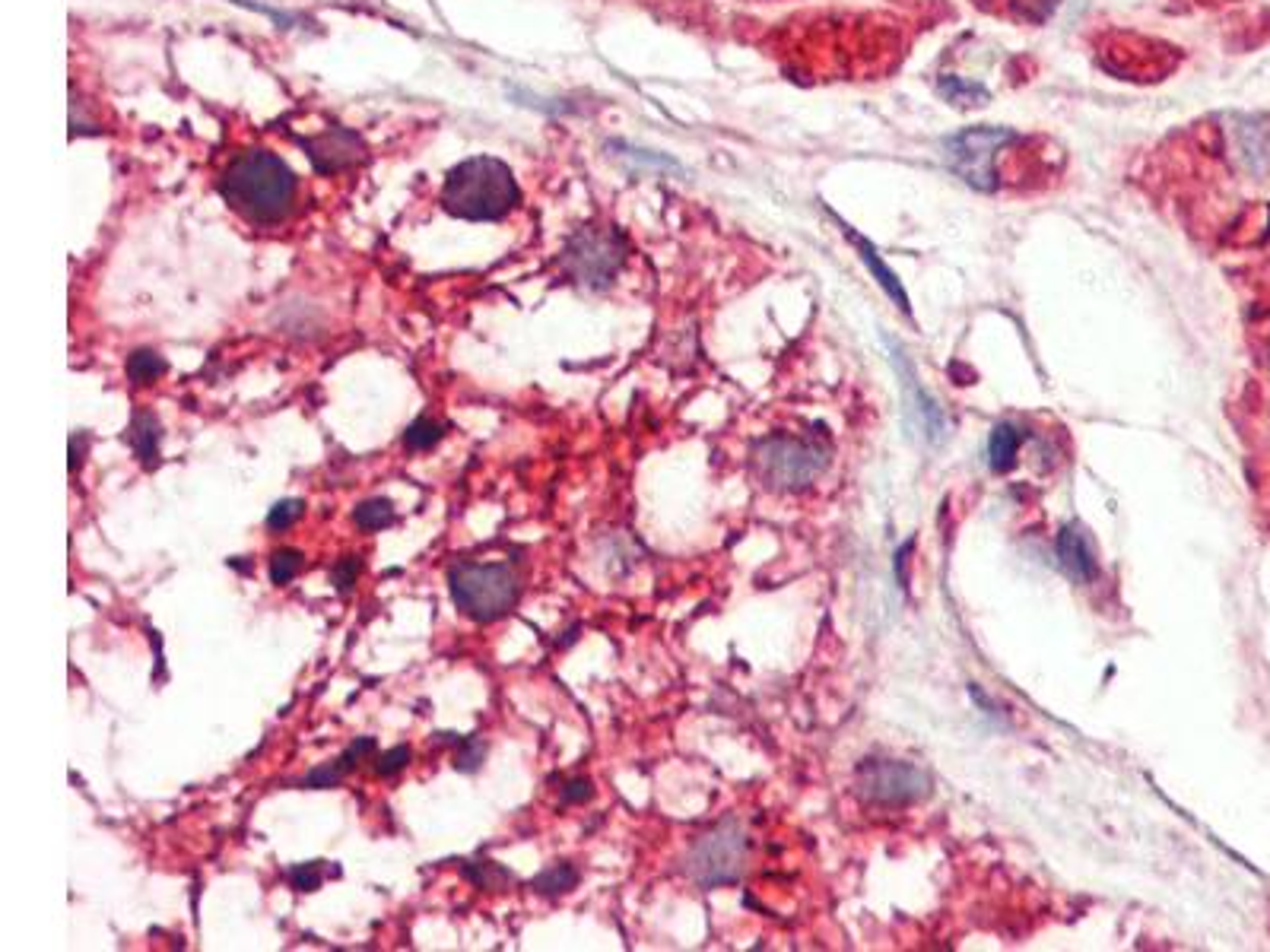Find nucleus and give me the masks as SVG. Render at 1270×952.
<instances>
[{"label": "nucleus", "mask_w": 1270, "mask_h": 952, "mask_svg": "<svg viewBox=\"0 0 1270 952\" xmlns=\"http://www.w3.org/2000/svg\"><path fill=\"white\" fill-rule=\"evenodd\" d=\"M216 188L223 201L252 226H280L296 210V172L270 150L236 153Z\"/></svg>", "instance_id": "nucleus-1"}, {"label": "nucleus", "mask_w": 1270, "mask_h": 952, "mask_svg": "<svg viewBox=\"0 0 1270 952\" xmlns=\"http://www.w3.org/2000/svg\"><path fill=\"white\" fill-rule=\"evenodd\" d=\"M439 201L445 213L467 223H499L521 204V188L508 163L496 156H470L448 168Z\"/></svg>", "instance_id": "nucleus-2"}, {"label": "nucleus", "mask_w": 1270, "mask_h": 952, "mask_svg": "<svg viewBox=\"0 0 1270 952\" xmlns=\"http://www.w3.org/2000/svg\"><path fill=\"white\" fill-rule=\"evenodd\" d=\"M448 587L455 607L473 622L503 620L521 600V579L506 562H455Z\"/></svg>", "instance_id": "nucleus-3"}, {"label": "nucleus", "mask_w": 1270, "mask_h": 952, "mask_svg": "<svg viewBox=\"0 0 1270 952\" xmlns=\"http://www.w3.org/2000/svg\"><path fill=\"white\" fill-rule=\"evenodd\" d=\"M630 245L613 226H582L569 236L566 249L559 254L562 274L569 283L588 292H600L613 287L626 264Z\"/></svg>", "instance_id": "nucleus-4"}, {"label": "nucleus", "mask_w": 1270, "mask_h": 952, "mask_svg": "<svg viewBox=\"0 0 1270 952\" xmlns=\"http://www.w3.org/2000/svg\"><path fill=\"white\" fill-rule=\"evenodd\" d=\"M750 858V841L747 828L737 820H721L719 826L702 832L693 848L683 858V873L699 886V889H719V886H734L740 883Z\"/></svg>", "instance_id": "nucleus-5"}, {"label": "nucleus", "mask_w": 1270, "mask_h": 952, "mask_svg": "<svg viewBox=\"0 0 1270 952\" xmlns=\"http://www.w3.org/2000/svg\"><path fill=\"white\" fill-rule=\"evenodd\" d=\"M753 467L769 490L795 493L810 486L829 467V448L813 439L769 435L753 445Z\"/></svg>", "instance_id": "nucleus-6"}, {"label": "nucleus", "mask_w": 1270, "mask_h": 952, "mask_svg": "<svg viewBox=\"0 0 1270 952\" xmlns=\"http://www.w3.org/2000/svg\"><path fill=\"white\" fill-rule=\"evenodd\" d=\"M1014 140L1016 134L1007 127H966V130L940 140V160L975 191H994L998 188V156Z\"/></svg>", "instance_id": "nucleus-7"}, {"label": "nucleus", "mask_w": 1270, "mask_h": 952, "mask_svg": "<svg viewBox=\"0 0 1270 952\" xmlns=\"http://www.w3.org/2000/svg\"><path fill=\"white\" fill-rule=\"evenodd\" d=\"M854 790L884 807H905L918 803L931 794V778L918 765L896 762V759H864L854 772Z\"/></svg>", "instance_id": "nucleus-8"}, {"label": "nucleus", "mask_w": 1270, "mask_h": 952, "mask_svg": "<svg viewBox=\"0 0 1270 952\" xmlns=\"http://www.w3.org/2000/svg\"><path fill=\"white\" fill-rule=\"evenodd\" d=\"M1227 153L1232 166L1252 178L1270 175V118L1261 115H1227L1223 122Z\"/></svg>", "instance_id": "nucleus-9"}, {"label": "nucleus", "mask_w": 1270, "mask_h": 952, "mask_svg": "<svg viewBox=\"0 0 1270 952\" xmlns=\"http://www.w3.org/2000/svg\"><path fill=\"white\" fill-rule=\"evenodd\" d=\"M887 346L889 356H892V366H896V375L902 378V391H905V407H909V414L918 419L925 439L937 445V442L943 439V432H947V416L937 407V401H934L931 394L922 388V381H918V375H915V366L909 363L905 350H902L896 340H889V337Z\"/></svg>", "instance_id": "nucleus-10"}, {"label": "nucleus", "mask_w": 1270, "mask_h": 952, "mask_svg": "<svg viewBox=\"0 0 1270 952\" xmlns=\"http://www.w3.org/2000/svg\"><path fill=\"white\" fill-rule=\"evenodd\" d=\"M302 147L312 156L315 168L325 172V175L343 172V168L356 166L363 160V140L353 130H343V127H331V130H325L318 137H308Z\"/></svg>", "instance_id": "nucleus-11"}, {"label": "nucleus", "mask_w": 1270, "mask_h": 952, "mask_svg": "<svg viewBox=\"0 0 1270 952\" xmlns=\"http://www.w3.org/2000/svg\"><path fill=\"white\" fill-rule=\"evenodd\" d=\"M1058 562L1064 569V575L1077 584H1090L1100 575V566H1096V553L1090 546L1087 534L1080 531V524H1067L1058 534Z\"/></svg>", "instance_id": "nucleus-12"}, {"label": "nucleus", "mask_w": 1270, "mask_h": 952, "mask_svg": "<svg viewBox=\"0 0 1270 952\" xmlns=\"http://www.w3.org/2000/svg\"><path fill=\"white\" fill-rule=\"evenodd\" d=\"M125 442L130 445L134 457L140 460L143 470H156L163 464V422L153 410H137L125 432Z\"/></svg>", "instance_id": "nucleus-13"}, {"label": "nucleus", "mask_w": 1270, "mask_h": 952, "mask_svg": "<svg viewBox=\"0 0 1270 952\" xmlns=\"http://www.w3.org/2000/svg\"><path fill=\"white\" fill-rule=\"evenodd\" d=\"M839 223H842V219H839ZM842 232H846L848 239H851V245L858 249V254H861V261H864V267H867V270L874 274V280L880 283V290L887 292L889 299H892V302H896V305H899V308H902L905 315H912V305H909V295H905V290H902V283H899V277H896V274H892V270H889V267H887V261L880 257V251L874 249V245H871L867 239H861V236H858V232H854L851 226H846V223H842Z\"/></svg>", "instance_id": "nucleus-14"}, {"label": "nucleus", "mask_w": 1270, "mask_h": 952, "mask_svg": "<svg viewBox=\"0 0 1270 952\" xmlns=\"http://www.w3.org/2000/svg\"><path fill=\"white\" fill-rule=\"evenodd\" d=\"M1023 439H1026V429H1019L1014 422H998L991 429V439H988V464L994 473H1007L1019 457L1023 448Z\"/></svg>", "instance_id": "nucleus-15"}, {"label": "nucleus", "mask_w": 1270, "mask_h": 952, "mask_svg": "<svg viewBox=\"0 0 1270 952\" xmlns=\"http://www.w3.org/2000/svg\"><path fill=\"white\" fill-rule=\"evenodd\" d=\"M579 879H582V873L572 867L569 861H556V864H550L547 870H541V873L531 879V889H534L537 896H544V899H559V896L572 892V889L579 886Z\"/></svg>", "instance_id": "nucleus-16"}, {"label": "nucleus", "mask_w": 1270, "mask_h": 952, "mask_svg": "<svg viewBox=\"0 0 1270 952\" xmlns=\"http://www.w3.org/2000/svg\"><path fill=\"white\" fill-rule=\"evenodd\" d=\"M461 873H465L467 883H473L477 889H486V892H506L508 886L515 883L511 870L496 864V861H486V858L483 861H465Z\"/></svg>", "instance_id": "nucleus-17"}, {"label": "nucleus", "mask_w": 1270, "mask_h": 952, "mask_svg": "<svg viewBox=\"0 0 1270 952\" xmlns=\"http://www.w3.org/2000/svg\"><path fill=\"white\" fill-rule=\"evenodd\" d=\"M394 502L391 498H366V502H359L356 508H353V521H356V528L359 531H366V534H376V531H384V528H391L394 524Z\"/></svg>", "instance_id": "nucleus-18"}, {"label": "nucleus", "mask_w": 1270, "mask_h": 952, "mask_svg": "<svg viewBox=\"0 0 1270 952\" xmlns=\"http://www.w3.org/2000/svg\"><path fill=\"white\" fill-rule=\"evenodd\" d=\"M127 378H130V384H156L163 375L169 372V363L156 353V350H137V353H130L127 356Z\"/></svg>", "instance_id": "nucleus-19"}, {"label": "nucleus", "mask_w": 1270, "mask_h": 952, "mask_svg": "<svg viewBox=\"0 0 1270 952\" xmlns=\"http://www.w3.org/2000/svg\"><path fill=\"white\" fill-rule=\"evenodd\" d=\"M445 432H448L445 422H439L432 416H417L404 432V448L407 452H432L445 439Z\"/></svg>", "instance_id": "nucleus-20"}, {"label": "nucleus", "mask_w": 1270, "mask_h": 952, "mask_svg": "<svg viewBox=\"0 0 1270 952\" xmlns=\"http://www.w3.org/2000/svg\"><path fill=\"white\" fill-rule=\"evenodd\" d=\"M302 569H305V556H302L299 549H290V546H287V549H277V553L270 556L267 575H270V584L283 587V584L296 581Z\"/></svg>", "instance_id": "nucleus-21"}, {"label": "nucleus", "mask_w": 1270, "mask_h": 952, "mask_svg": "<svg viewBox=\"0 0 1270 952\" xmlns=\"http://www.w3.org/2000/svg\"><path fill=\"white\" fill-rule=\"evenodd\" d=\"M483 762H486V740H483V737L470 734V737H465L461 744L455 746V762H452V765H455L458 772L473 775V772L483 769Z\"/></svg>", "instance_id": "nucleus-22"}, {"label": "nucleus", "mask_w": 1270, "mask_h": 952, "mask_svg": "<svg viewBox=\"0 0 1270 952\" xmlns=\"http://www.w3.org/2000/svg\"><path fill=\"white\" fill-rule=\"evenodd\" d=\"M940 96H947V102H956V105H978L988 99V89L981 84H966L960 77H943Z\"/></svg>", "instance_id": "nucleus-23"}, {"label": "nucleus", "mask_w": 1270, "mask_h": 952, "mask_svg": "<svg viewBox=\"0 0 1270 952\" xmlns=\"http://www.w3.org/2000/svg\"><path fill=\"white\" fill-rule=\"evenodd\" d=\"M302 515H305V502H302V498H280V502L267 511V531L283 534V531H290L293 524H299Z\"/></svg>", "instance_id": "nucleus-24"}, {"label": "nucleus", "mask_w": 1270, "mask_h": 952, "mask_svg": "<svg viewBox=\"0 0 1270 952\" xmlns=\"http://www.w3.org/2000/svg\"><path fill=\"white\" fill-rule=\"evenodd\" d=\"M359 575H363V559H359V556H343V559H338V562L331 566V587L346 597V594L356 587Z\"/></svg>", "instance_id": "nucleus-25"}, {"label": "nucleus", "mask_w": 1270, "mask_h": 952, "mask_svg": "<svg viewBox=\"0 0 1270 952\" xmlns=\"http://www.w3.org/2000/svg\"><path fill=\"white\" fill-rule=\"evenodd\" d=\"M287 879L296 892H318L321 883H325V867L321 861H308V864H293L287 870Z\"/></svg>", "instance_id": "nucleus-26"}, {"label": "nucleus", "mask_w": 1270, "mask_h": 952, "mask_svg": "<svg viewBox=\"0 0 1270 952\" xmlns=\"http://www.w3.org/2000/svg\"><path fill=\"white\" fill-rule=\"evenodd\" d=\"M414 759V749L410 746H391L388 752H381L376 759V775L379 778H394L397 772H404Z\"/></svg>", "instance_id": "nucleus-27"}, {"label": "nucleus", "mask_w": 1270, "mask_h": 952, "mask_svg": "<svg viewBox=\"0 0 1270 952\" xmlns=\"http://www.w3.org/2000/svg\"><path fill=\"white\" fill-rule=\"evenodd\" d=\"M343 778H346V772L340 769V762H328V765L312 769V772L302 778V787H308V790H328V787H338Z\"/></svg>", "instance_id": "nucleus-28"}, {"label": "nucleus", "mask_w": 1270, "mask_h": 952, "mask_svg": "<svg viewBox=\"0 0 1270 952\" xmlns=\"http://www.w3.org/2000/svg\"><path fill=\"white\" fill-rule=\"evenodd\" d=\"M376 746H379V744H376L372 737H359V740H353V744L346 746V749H343V752H340V756H338L340 769H343V772L350 775V772H353V769H356L359 762H366V759H369V756L376 752Z\"/></svg>", "instance_id": "nucleus-29"}, {"label": "nucleus", "mask_w": 1270, "mask_h": 952, "mask_svg": "<svg viewBox=\"0 0 1270 952\" xmlns=\"http://www.w3.org/2000/svg\"><path fill=\"white\" fill-rule=\"evenodd\" d=\"M1014 7L1023 20H1029V23H1045L1049 16H1055L1061 0H1014Z\"/></svg>", "instance_id": "nucleus-30"}, {"label": "nucleus", "mask_w": 1270, "mask_h": 952, "mask_svg": "<svg viewBox=\"0 0 1270 952\" xmlns=\"http://www.w3.org/2000/svg\"><path fill=\"white\" fill-rule=\"evenodd\" d=\"M592 797H594L592 778H572V782H566V787H562V800H566V803H588Z\"/></svg>", "instance_id": "nucleus-31"}, {"label": "nucleus", "mask_w": 1270, "mask_h": 952, "mask_svg": "<svg viewBox=\"0 0 1270 952\" xmlns=\"http://www.w3.org/2000/svg\"><path fill=\"white\" fill-rule=\"evenodd\" d=\"M89 442H92V439H89V432H74V435H71V473H74V477L84 470Z\"/></svg>", "instance_id": "nucleus-32"}, {"label": "nucleus", "mask_w": 1270, "mask_h": 952, "mask_svg": "<svg viewBox=\"0 0 1270 952\" xmlns=\"http://www.w3.org/2000/svg\"><path fill=\"white\" fill-rule=\"evenodd\" d=\"M915 549V540H905L902 546H899V553H896V575H899V584L902 587H909V572H905V566H909V553Z\"/></svg>", "instance_id": "nucleus-33"}, {"label": "nucleus", "mask_w": 1270, "mask_h": 952, "mask_svg": "<svg viewBox=\"0 0 1270 952\" xmlns=\"http://www.w3.org/2000/svg\"><path fill=\"white\" fill-rule=\"evenodd\" d=\"M465 740L461 734H448V731H442V734H435V744L439 746H458Z\"/></svg>", "instance_id": "nucleus-34"}, {"label": "nucleus", "mask_w": 1270, "mask_h": 952, "mask_svg": "<svg viewBox=\"0 0 1270 952\" xmlns=\"http://www.w3.org/2000/svg\"><path fill=\"white\" fill-rule=\"evenodd\" d=\"M226 566H232V569H239V572H252V566L242 562V559H226Z\"/></svg>", "instance_id": "nucleus-35"}]
</instances>
